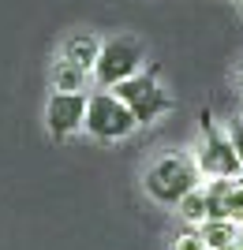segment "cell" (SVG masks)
Instances as JSON below:
<instances>
[{"instance_id": "cell-1", "label": "cell", "mask_w": 243, "mask_h": 250, "mask_svg": "<svg viewBox=\"0 0 243 250\" xmlns=\"http://www.w3.org/2000/svg\"><path fill=\"white\" fill-rule=\"evenodd\" d=\"M202 183L199 168H195V157L187 153H165L157 157L154 165L146 168V176H142V187H146V194L157 206H176V202L187 194V190H195Z\"/></svg>"}, {"instance_id": "cell-2", "label": "cell", "mask_w": 243, "mask_h": 250, "mask_svg": "<svg viewBox=\"0 0 243 250\" xmlns=\"http://www.w3.org/2000/svg\"><path fill=\"white\" fill-rule=\"evenodd\" d=\"M142 67H146V45L135 34H116V38L101 42V52L90 67V79L97 83V90H112L116 83L138 75Z\"/></svg>"}, {"instance_id": "cell-3", "label": "cell", "mask_w": 243, "mask_h": 250, "mask_svg": "<svg viewBox=\"0 0 243 250\" xmlns=\"http://www.w3.org/2000/svg\"><path fill=\"white\" fill-rule=\"evenodd\" d=\"M112 94L131 108V116H135L138 127H142V124H154L157 116H165V112L176 108V97L157 83V67H142L138 75H131V79L116 83V86H112Z\"/></svg>"}, {"instance_id": "cell-4", "label": "cell", "mask_w": 243, "mask_h": 250, "mask_svg": "<svg viewBox=\"0 0 243 250\" xmlns=\"http://www.w3.org/2000/svg\"><path fill=\"white\" fill-rule=\"evenodd\" d=\"M202 124V146L195 149V168H199L202 179H240L243 176V165L236 157V146L228 131H221V124L213 120V112H202L199 116Z\"/></svg>"}, {"instance_id": "cell-5", "label": "cell", "mask_w": 243, "mask_h": 250, "mask_svg": "<svg viewBox=\"0 0 243 250\" xmlns=\"http://www.w3.org/2000/svg\"><path fill=\"white\" fill-rule=\"evenodd\" d=\"M83 127H86V135L97 138V142H120L138 124H135V116H131V108L112 90H94V94H86Z\"/></svg>"}, {"instance_id": "cell-6", "label": "cell", "mask_w": 243, "mask_h": 250, "mask_svg": "<svg viewBox=\"0 0 243 250\" xmlns=\"http://www.w3.org/2000/svg\"><path fill=\"white\" fill-rule=\"evenodd\" d=\"M86 116V94H56L45 104V127L53 138H71L75 131H83Z\"/></svg>"}, {"instance_id": "cell-7", "label": "cell", "mask_w": 243, "mask_h": 250, "mask_svg": "<svg viewBox=\"0 0 243 250\" xmlns=\"http://www.w3.org/2000/svg\"><path fill=\"white\" fill-rule=\"evenodd\" d=\"M97 52H101V38H97V34H90V30H79V34H71V38H64L60 56H64V60H71L75 67L90 71V67H94V60H97Z\"/></svg>"}, {"instance_id": "cell-8", "label": "cell", "mask_w": 243, "mask_h": 250, "mask_svg": "<svg viewBox=\"0 0 243 250\" xmlns=\"http://www.w3.org/2000/svg\"><path fill=\"white\" fill-rule=\"evenodd\" d=\"M240 228H243V224H236V220L206 217L199 224V235H202V243H206V250H228L236 239H240Z\"/></svg>"}, {"instance_id": "cell-9", "label": "cell", "mask_w": 243, "mask_h": 250, "mask_svg": "<svg viewBox=\"0 0 243 250\" xmlns=\"http://www.w3.org/2000/svg\"><path fill=\"white\" fill-rule=\"evenodd\" d=\"M49 83H53L56 94H86V83H90V71L83 67H75L71 60H56L53 71H49Z\"/></svg>"}, {"instance_id": "cell-10", "label": "cell", "mask_w": 243, "mask_h": 250, "mask_svg": "<svg viewBox=\"0 0 243 250\" xmlns=\"http://www.w3.org/2000/svg\"><path fill=\"white\" fill-rule=\"evenodd\" d=\"M176 213H180V220L187 224V228H199L202 220H206V190H202V183L176 202Z\"/></svg>"}, {"instance_id": "cell-11", "label": "cell", "mask_w": 243, "mask_h": 250, "mask_svg": "<svg viewBox=\"0 0 243 250\" xmlns=\"http://www.w3.org/2000/svg\"><path fill=\"white\" fill-rule=\"evenodd\" d=\"M221 209H224V217H228V220L243 224V176H240V179H232V187L224 190Z\"/></svg>"}, {"instance_id": "cell-12", "label": "cell", "mask_w": 243, "mask_h": 250, "mask_svg": "<svg viewBox=\"0 0 243 250\" xmlns=\"http://www.w3.org/2000/svg\"><path fill=\"white\" fill-rule=\"evenodd\" d=\"M172 250H206V243H202L199 228H183L176 239H172Z\"/></svg>"}, {"instance_id": "cell-13", "label": "cell", "mask_w": 243, "mask_h": 250, "mask_svg": "<svg viewBox=\"0 0 243 250\" xmlns=\"http://www.w3.org/2000/svg\"><path fill=\"white\" fill-rule=\"evenodd\" d=\"M236 79H240V86H243V67H240V75H236Z\"/></svg>"}, {"instance_id": "cell-14", "label": "cell", "mask_w": 243, "mask_h": 250, "mask_svg": "<svg viewBox=\"0 0 243 250\" xmlns=\"http://www.w3.org/2000/svg\"><path fill=\"white\" fill-rule=\"evenodd\" d=\"M240 239H243V228H240Z\"/></svg>"}, {"instance_id": "cell-15", "label": "cell", "mask_w": 243, "mask_h": 250, "mask_svg": "<svg viewBox=\"0 0 243 250\" xmlns=\"http://www.w3.org/2000/svg\"><path fill=\"white\" fill-rule=\"evenodd\" d=\"M240 124H243V116H240Z\"/></svg>"}]
</instances>
